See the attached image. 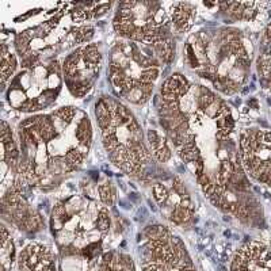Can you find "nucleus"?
Returning <instances> with one entry per match:
<instances>
[{
	"label": "nucleus",
	"instance_id": "7",
	"mask_svg": "<svg viewBox=\"0 0 271 271\" xmlns=\"http://www.w3.org/2000/svg\"><path fill=\"white\" fill-rule=\"evenodd\" d=\"M102 64V52L95 44L79 48L67 57L63 65L65 84L74 97H83L92 87Z\"/></svg>",
	"mask_w": 271,
	"mask_h": 271
},
{
	"label": "nucleus",
	"instance_id": "12",
	"mask_svg": "<svg viewBox=\"0 0 271 271\" xmlns=\"http://www.w3.org/2000/svg\"><path fill=\"white\" fill-rule=\"evenodd\" d=\"M14 244L9 237V233L6 228H3V239H2V263H3V271H9L13 267L14 260Z\"/></svg>",
	"mask_w": 271,
	"mask_h": 271
},
{
	"label": "nucleus",
	"instance_id": "8",
	"mask_svg": "<svg viewBox=\"0 0 271 271\" xmlns=\"http://www.w3.org/2000/svg\"><path fill=\"white\" fill-rule=\"evenodd\" d=\"M19 271H57L56 255L49 245L30 243L18 256Z\"/></svg>",
	"mask_w": 271,
	"mask_h": 271
},
{
	"label": "nucleus",
	"instance_id": "11",
	"mask_svg": "<svg viewBox=\"0 0 271 271\" xmlns=\"http://www.w3.org/2000/svg\"><path fill=\"white\" fill-rule=\"evenodd\" d=\"M17 69V59L13 53L7 51V46H2V83L6 86L7 79L11 78V75L14 74Z\"/></svg>",
	"mask_w": 271,
	"mask_h": 271
},
{
	"label": "nucleus",
	"instance_id": "2",
	"mask_svg": "<svg viewBox=\"0 0 271 271\" xmlns=\"http://www.w3.org/2000/svg\"><path fill=\"white\" fill-rule=\"evenodd\" d=\"M98 203L86 191L56 203L51 226L59 249V271H136L133 259L109 249V233L98 225Z\"/></svg>",
	"mask_w": 271,
	"mask_h": 271
},
{
	"label": "nucleus",
	"instance_id": "1",
	"mask_svg": "<svg viewBox=\"0 0 271 271\" xmlns=\"http://www.w3.org/2000/svg\"><path fill=\"white\" fill-rule=\"evenodd\" d=\"M18 134L19 182L15 184L44 187L83 166L92 143V125L84 111L63 107L25 120Z\"/></svg>",
	"mask_w": 271,
	"mask_h": 271
},
{
	"label": "nucleus",
	"instance_id": "10",
	"mask_svg": "<svg viewBox=\"0 0 271 271\" xmlns=\"http://www.w3.org/2000/svg\"><path fill=\"white\" fill-rule=\"evenodd\" d=\"M148 141L151 145V152L153 156L159 161H167L171 157V151L166 138H163L156 130H149L148 132Z\"/></svg>",
	"mask_w": 271,
	"mask_h": 271
},
{
	"label": "nucleus",
	"instance_id": "6",
	"mask_svg": "<svg viewBox=\"0 0 271 271\" xmlns=\"http://www.w3.org/2000/svg\"><path fill=\"white\" fill-rule=\"evenodd\" d=\"M145 234L147 263L143 271H197L183 243L164 226H151Z\"/></svg>",
	"mask_w": 271,
	"mask_h": 271
},
{
	"label": "nucleus",
	"instance_id": "14",
	"mask_svg": "<svg viewBox=\"0 0 271 271\" xmlns=\"http://www.w3.org/2000/svg\"><path fill=\"white\" fill-rule=\"evenodd\" d=\"M266 36H267V38H268V40H270V41H271V23H270V25H268V26H267V29H266Z\"/></svg>",
	"mask_w": 271,
	"mask_h": 271
},
{
	"label": "nucleus",
	"instance_id": "5",
	"mask_svg": "<svg viewBox=\"0 0 271 271\" xmlns=\"http://www.w3.org/2000/svg\"><path fill=\"white\" fill-rule=\"evenodd\" d=\"M172 3L128 2L121 3L113 26L122 40L147 45L172 41Z\"/></svg>",
	"mask_w": 271,
	"mask_h": 271
},
{
	"label": "nucleus",
	"instance_id": "9",
	"mask_svg": "<svg viewBox=\"0 0 271 271\" xmlns=\"http://www.w3.org/2000/svg\"><path fill=\"white\" fill-rule=\"evenodd\" d=\"M195 11L197 7L190 3H172V10H171L172 26L180 33L187 32L193 26Z\"/></svg>",
	"mask_w": 271,
	"mask_h": 271
},
{
	"label": "nucleus",
	"instance_id": "3",
	"mask_svg": "<svg viewBox=\"0 0 271 271\" xmlns=\"http://www.w3.org/2000/svg\"><path fill=\"white\" fill-rule=\"evenodd\" d=\"M95 117L110 160L125 174H144L151 153L143 140V129L132 111L114 98L103 97L95 105Z\"/></svg>",
	"mask_w": 271,
	"mask_h": 271
},
{
	"label": "nucleus",
	"instance_id": "13",
	"mask_svg": "<svg viewBox=\"0 0 271 271\" xmlns=\"http://www.w3.org/2000/svg\"><path fill=\"white\" fill-rule=\"evenodd\" d=\"M98 193H99V199L105 203L106 206H113L115 198V190L110 183H105L98 186Z\"/></svg>",
	"mask_w": 271,
	"mask_h": 271
},
{
	"label": "nucleus",
	"instance_id": "4",
	"mask_svg": "<svg viewBox=\"0 0 271 271\" xmlns=\"http://www.w3.org/2000/svg\"><path fill=\"white\" fill-rule=\"evenodd\" d=\"M163 64L167 63L157 45L122 40L111 49L109 78L118 97L144 105L160 78Z\"/></svg>",
	"mask_w": 271,
	"mask_h": 271
}]
</instances>
